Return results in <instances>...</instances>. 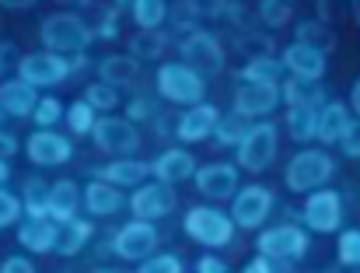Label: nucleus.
I'll return each mask as SVG.
<instances>
[{
	"label": "nucleus",
	"mask_w": 360,
	"mask_h": 273,
	"mask_svg": "<svg viewBox=\"0 0 360 273\" xmlns=\"http://www.w3.org/2000/svg\"><path fill=\"white\" fill-rule=\"evenodd\" d=\"M98 273H112V270H98Z\"/></svg>",
	"instance_id": "nucleus-59"
},
{
	"label": "nucleus",
	"mask_w": 360,
	"mask_h": 273,
	"mask_svg": "<svg viewBox=\"0 0 360 273\" xmlns=\"http://www.w3.org/2000/svg\"><path fill=\"white\" fill-rule=\"evenodd\" d=\"M336 147L343 151V158H360V120L357 116H354V123L347 127V134L340 136Z\"/></svg>",
	"instance_id": "nucleus-45"
},
{
	"label": "nucleus",
	"mask_w": 360,
	"mask_h": 273,
	"mask_svg": "<svg viewBox=\"0 0 360 273\" xmlns=\"http://www.w3.org/2000/svg\"><path fill=\"white\" fill-rule=\"evenodd\" d=\"M63 120H67V127H70V134L74 136H91L95 134V123H98V109H95L91 102L77 99V102L67 106Z\"/></svg>",
	"instance_id": "nucleus-35"
},
{
	"label": "nucleus",
	"mask_w": 360,
	"mask_h": 273,
	"mask_svg": "<svg viewBox=\"0 0 360 273\" xmlns=\"http://www.w3.org/2000/svg\"><path fill=\"white\" fill-rule=\"evenodd\" d=\"M200 196L207 200H235V193L241 189V165L235 161H210L203 168H196L193 175Z\"/></svg>",
	"instance_id": "nucleus-14"
},
{
	"label": "nucleus",
	"mask_w": 360,
	"mask_h": 273,
	"mask_svg": "<svg viewBox=\"0 0 360 273\" xmlns=\"http://www.w3.org/2000/svg\"><path fill=\"white\" fill-rule=\"evenodd\" d=\"M126 120H133V123H150V120H158L154 99H143V95L129 99V102H126Z\"/></svg>",
	"instance_id": "nucleus-43"
},
{
	"label": "nucleus",
	"mask_w": 360,
	"mask_h": 273,
	"mask_svg": "<svg viewBox=\"0 0 360 273\" xmlns=\"http://www.w3.org/2000/svg\"><path fill=\"white\" fill-rule=\"evenodd\" d=\"M182 231H186L193 242L207 246V249H228V246L235 242L238 224H235V217L224 214L221 207H203V203H200V207H189V210H186Z\"/></svg>",
	"instance_id": "nucleus-4"
},
{
	"label": "nucleus",
	"mask_w": 360,
	"mask_h": 273,
	"mask_svg": "<svg viewBox=\"0 0 360 273\" xmlns=\"http://www.w3.org/2000/svg\"><path fill=\"white\" fill-rule=\"evenodd\" d=\"M283 102L280 84H259V81H241L235 91V113L248 116V120H269L276 113V106Z\"/></svg>",
	"instance_id": "nucleus-16"
},
{
	"label": "nucleus",
	"mask_w": 360,
	"mask_h": 273,
	"mask_svg": "<svg viewBox=\"0 0 360 273\" xmlns=\"http://www.w3.org/2000/svg\"><path fill=\"white\" fill-rule=\"evenodd\" d=\"M196 273H228V263H224L221 256H200Z\"/></svg>",
	"instance_id": "nucleus-50"
},
{
	"label": "nucleus",
	"mask_w": 360,
	"mask_h": 273,
	"mask_svg": "<svg viewBox=\"0 0 360 273\" xmlns=\"http://www.w3.org/2000/svg\"><path fill=\"white\" fill-rule=\"evenodd\" d=\"M333 175H336V158L322 147H301L283 168V182L297 196H308V193L329 186Z\"/></svg>",
	"instance_id": "nucleus-1"
},
{
	"label": "nucleus",
	"mask_w": 360,
	"mask_h": 273,
	"mask_svg": "<svg viewBox=\"0 0 360 273\" xmlns=\"http://www.w3.org/2000/svg\"><path fill=\"white\" fill-rule=\"evenodd\" d=\"M350 109H354V116L360 120V77L350 84Z\"/></svg>",
	"instance_id": "nucleus-54"
},
{
	"label": "nucleus",
	"mask_w": 360,
	"mask_h": 273,
	"mask_svg": "<svg viewBox=\"0 0 360 273\" xmlns=\"http://www.w3.org/2000/svg\"><path fill=\"white\" fill-rule=\"evenodd\" d=\"M129 18L136 28H161L168 21V0H133Z\"/></svg>",
	"instance_id": "nucleus-36"
},
{
	"label": "nucleus",
	"mask_w": 360,
	"mask_h": 273,
	"mask_svg": "<svg viewBox=\"0 0 360 273\" xmlns=\"http://www.w3.org/2000/svg\"><path fill=\"white\" fill-rule=\"evenodd\" d=\"M308 235H311V231H308L304 224H273V228L259 231L255 249H259L262 256L276 260V263H297V260H304V253H308V242H311Z\"/></svg>",
	"instance_id": "nucleus-7"
},
{
	"label": "nucleus",
	"mask_w": 360,
	"mask_h": 273,
	"mask_svg": "<svg viewBox=\"0 0 360 273\" xmlns=\"http://www.w3.org/2000/svg\"><path fill=\"white\" fill-rule=\"evenodd\" d=\"M280 95L287 106H311V109H322L329 102V91L322 81H311V77H297V74H287V81L280 84Z\"/></svg>",
	"instance_id": "nucleus-26"
},
{
	"label": "nucleus",
	"mask_w": 360,
	"mask_h": 273,
	"mask_svg": "<svg viewBox=\"0 0 360 273\" xmlns=\"http://www.w3.org/2000/svg\"><path fill=\"white\" fill-rule=\"evenodd\" d=\"M60 4H74V7H91L95 0H60Z\"/></svg>",
	"instance_id": "nucleus-57"
},
{
	"label": "nucleus",
	"mask_w": 360,
	"mask_h": 273,
	"mask_svg": "<svg viewBox=\"0 0 360 273\" xmlns=\"http://www.w3.org/2000/svg\"><path fill=\"white\" fill-rule=\"evenodd\" d=\"M11 182V158H0V186Z\"/></svg>",
	"instance_id": "nucleus-55"
},
{
	"label": "nucleus",
	"mask_w": 360,
	"mask_h": 273,
	"mask_svg": "<svg viewBox=\"0 0 360 273\" xmlns=\"http://www.w3.org/2000/svg\"><path fill=\"white\" fill-rule=\"evenodd\" d=\"M95 35L98 39H116L120 35V7H105L102 14H98V21H95Z\"/></svg>",
	"instance_id": "nucleus-44"
},
{
	"label": "nucleus",
	"mask_w": 360,
	"mask_h": 273,
	"mask_svg": "<svg viewBox=\"0 0 360 273\" xmlns=\"http://www.w3.org/2000/svg\"><path fill=\"white\" fill-rule=\"evenodd\" d=\"M287 134L301 144L319 140V109L311 106H287Z\"/></svg>",
	"instance_id": "nucleus-32"
},
{
	"label": "nucleus",
	"mask_w": 360,
	"mask_h": 273,
	"mask_svg": "<svg viewBox=\"0 0 360 273\" xmlns=\"http://www.w3.org/2000/svg\"><path fill=\"white\" fill-rule=\"evenodd\" d=\"M294 42H304V46H311V49L333 53L340 39H336V28H333L329 21H322V18H308V21H297V28H294Z\"/></svg>",
	"instance_id": "nucleus-28"
},
{
	"label": "nucleus",
	"mask_w": 360,
	"mask_h": 273,
	"mask_svg": "<svg viewBox=\"0 0 360 273\" xmlns=\"http://www.w3.org/2000/svg\"><path fill=\"white\" fill-rule=\"evenodd\" d=\"M276 151H280V130L276 123L269 120H255L252 130L245 134L238 147H235V161L241 165V172H266L273 161H276Z\"/></svg>",
	"instance_id": "nucleus-5"
},
{
	"label": "nucleus",
	"mask_w": 360,
	"mask_h": 273,
	"mask_svg": "<svg viewBox=\"0 0 360 273\" xmlns=\"http://www.w3.org/2000/svg\"><path fill=\"white\" fill-rule=\"evenodd\" d=\"M259 21L266 28H280L290 21V0H259Z\"/></svg>",
	"instance_id": "nucleus-40"
},
{
	"label": "nucleus",
	"mask_w": 360,
	"mask_h": 273,
	"mask_svg": "<svg viewBox=\"0 0 360 273\" xmlns=\"http://www.w3.org/2000/svg\"><path fill=\"white\" fill-rule=\"evenodd\" d=\"M74 74V63L70 56L63 53H53V49H39V53H25L18 60V77H25L28 84L35 88H53V84H63L67 77Z\"/></svg>",
	"instance_id": "nucleus-8"
},
{
	"label": "nucleus",
	"mask_w": 360,
	"mask_h": 273,
	"mask_svg": "<svg viewBox=\"0 0 360 273\" xmlns=\"http://www.w3.org/2000/svg\"><path fill=\"white\" fill-rule=\"evenodd\" d=\"M18 246L25 253H35V256L56 253V246H60V224L53 217H25L18 224Z\"/></svg>",
	"instance_id": "nucleus-21"
},
{
	"label": "nucleus",
	"mask_w": 360,
	"mask_h": 273,
	"mask_svg": "<svg viewBox=\"0 0 360 273\" xmlns=\"http://www.w3.org/2000/svg\"><path fill=\"white\" fill-rule=\"evenodd\" d=\"M4 120H7V113H4V106H0V123H4Z\"/></svg>",
	"instance_id": "nucleus-58"
},
{
	"label": "nucleus",
	"mask_w": 360,
	"mask_h": 273,
	"mask_svg": "<svg viewBox=\"0 0 360 273\" xmlns=\"http://www.w3.org/2000/svg\"><path fill=\"white\" fill-rule=\"evenodd\" d=\"M283 60L280 56H273V53H262V56H248L245 63H241L238 77L241 81H259V84H280V77H283Z\"/></svg>",
	"instance_id": "nucleus-29"
},
{
	"label": "nucleus",
	"mask_w": 360,
	"mask_h": 273,
	"mask_svg": "<svg viewBox=\"0 0 360 273\" xmlns=\"http://www.w3.org/2000/svg\"><path fill=\"white\" fill-rule=\"evenodd\" d=\"M350 18L360 25V0H350Z\"/></svg>",
	"instance_id": "nucleus-56"
},
{
	"label": "nucleus",
	"mask_w": 360,
	"mask_h": 273,
	"mask_svg": "<svg viewBox=\"0 0 360 273\" xmlns=\"http://www.w3.org/2000/svg\"><path fill=\"white\" fill-rule=\"evenodd\" d=\"M241 49H248V56H262V53H273V42L269 35H259V32H245L238 39Z\"/></svg>",
	"instance_id": "nucleus-46"
},
{
	"label": "nucleus",
	"mask_w": 360,
	"mask_h": 273,
	"mask_svg": "<svg viewBox=\"0 0 360 273\" xmlns=\"http://www.w3.org/2000/svg\"><path fill=\"white\" fill-rule=\"evenodd\" d=\"M95 235V224L91 217H74L67 224H60V246H56V256H77Z\"/></svg>",
	"instance_id": "nucleus-30"
},
{
	"label": "nucleus",
	"mask_w": 360,
	"mask_h": 273,
	"mask_svg": "<svg viewBox=\"0 0 360 273\" xmlns=\"http://www.w3.org/2000/svg\"><path fill=\"white\" fill-rule=\"evenodd\" d=\"M95 179H105V182H112L120 189H136L147 179H154V168L143 158H112V161L95 168Z\"/></svg>",
	"instance_id": "nucleus-18"
},
{
	"label": "nucleus",
	"mask_w": 360,
	"mask_h": 273,
	"mask_svg": "<svg viewBox=\"0 0 360 273\" xmlns=\"http://www.w3.org/2000/svg\"><path fill=\"white\" fill-rule=\"evenodd\" d=\"M25 154L35 168H60L74 158V144L56 130H32V136L25 140Z\"/></svg>",
	"instance_id": "nucleus-15"
},
{
	"label": "nucleus",
	"mask_w": 360,
	"mask_h": 273,
	"mask_svg": "<svg viewBox=\"0 0 360 273\" xmlns=\"http://www.w3.org/2000/svg\"><path fill=\"white\" fill-rule=\"evenodd\" d=\"M154 84H158V95L172 106H200L203 95H207V77L189 67L186 60H172V63H161L158 74H154Z\"/></svg>",
	"instance_id": "nucleus-3"
},
{
	"label": "nucleus",
	"mask_w": 360,
	"mask_h": 273,
	"mask_svg": "<svg viewBox=\"0 0 360 273\" xmlns=\"http://www.w3.org/2000/svg\"><path fill=\"white\" fill-rule=\"evenodd\" d=\"M150 168H154V179H161V182H168V186H182V182H189L193 175H196V158H193V151H186V147H165L154 161H150Z\"/></svg>",
	"instance_id": "nucleus-20"
},
{
	"label": "nucleus",
	"mask_w": 360,
	"mask_h": 273,
	"mask_svg": "<svg viewBox=\"0 0 360 273\" xmlns=\"http://www.w3.org/2000/svg\"><path fill=\"white\" fill-rule=\"evenodd\" d=\"M126 200L129 196H122L120 186H112L105 179H91L84 186V210H88V217H112Z\"/></svg>",
	"instance_id": "nucleus-23"
},
{
	"label": "nucleus",
	"mask_w": 360,
	"mask_h": 273,
	"mask_svg": "<svg viewBox=\"0 0 360 273\" xmlns=\"http://www.w3.org/2000/svg\"><path fill=\"white\" fill-rule=\"evenodd\" d=\"M18 60H21L18 46H14L11 39H0V74H7V67H11V63L18 67Z\"/></svg>",
	"instance_id": "nucleus-47"
},
{
	"label": "nucleus",
	"mask_w": 360,
	"mask_h": 273,
	"mask_svg": "<svg viewBox=\"0 0 360 273\" xmlns=\"http://www.w3.org/2000/svg\"><path fill=\"white\" fill-rule=\"evenodd\" d=\"M179 56H182L189 67H196L203 77L224 70V46H221V39H217L214 32H207V28L186 32V35L179 39Z\"/></svg>",
	"instance_id": "nucleus-9"
},
{
	"label": "nucleus",
	"mask_w": 360,
	"mask_h": 273,
	"mask_svg": "<svg viewBox=\"0 0 360 273\" xmlns=\"http://www.w3.org/2000/svg\"><path fill=\"white\" fill-rule=\"evenodd\" d=\"M336 260H340L343 267L360 270V228L340 231V239H336Z\"/></svg>",
	"instance_id": "nucleus-37"
},
{
	"label": "nucleus",
	"mask_w": 360,
	"mask_h": 273,
	"mask_svg": "<svg viewBox=\"0 0 360 273\" xmlns=\"http://www.w3.org/2000/svg\"><path fill=\"white\" fill-rule=\"evenodd\" d=\"M136 273H182V260L175 253H154L143 263H136Z\"/></svg>",
	"instance_id": "nucleus-41"
},
{
	"label": "nucleus",
	"mask_w": 360,
	"mask_h": 273,
	"mask_svg": "<svg viewBox=\"0 0 360 273\" xmlns=\"http://www.w3.org/2000/svg\"><path fill=\"white\" fill-rule=\"evenodd\" d=\"M158 242H161V235H158L154 221L133 217L129 224H122L112 235V256H120L126 263H143L147 256L158 253Z\"/></svg>",
	"instance_id": "nucleus-10"
},
{
	"label": "nucleus",
	"mask_w": 360,
	"mask_h": 273,
	"mask_svg": "<svg viewBox=\"0 0 360 273\" xmlns=\"http://www.w3.org/2000/svg\"><path fill=\"white\" fill-rule=\"evenodd\" d=\"M84 102H91L98 113H112L120 106V88H112L105 81H95V84L84 88Z\"/></svg>",
	"instance_id": "nucleus-38"
},
{
	"label": "nucleus",
	"mask_w": 360,
	"mask_h": 273,
	"mask_svg": "<svg viewBox=\"0 0 360 273\" xmlns=\"http://www.w3.org/2000/svg\"><path fill=\"white\" fill-rule=\"evenodd\" d=\"M21 217H25V203H21V196H14V193H7V189L0 186V228L21 224Z\"/></svg>",
	"instance_id": "nucleus-42"
},
{
	"label": "nucleus",
	"mask_w": 360,
	"mask_h": 273,
	"mask_svg": "<svg viewBox=\"0 0 360 273\" xmlns=\"http://www.w3.org/2000/svg\"><path fill=\"white\" fill-rule=\"evenodd\" d=\"M340 14H343V11L336 7V0H319V18H322V21H329V25H333Z\"/></svg>",
	"instance_id": "nucleus-52"
},
{
	"label": "nucleus",
	"mask_w": 360,
	"mask_h": 273,
	"mask_svg": "<svg viewBox=\"0 0 360 273\" xmlns=\"http://www.w3.org/2000/svg\"><path fill=\"white\" fill-rule=\"evenodd\" d=\"M63 102L60 99H53V95H46V99H39V106H35V113H32V120H35V127L39 130H53L60 120H63Z\"/></svg>",
	"instance_id": "nucleus-39"
},
{
	"label": "nucleus",
	"mask_w": 360,
	"mask_h": 273,
	"mask_svg": "<svg viewBox=\"0 0 360 273\" xmlns=\"http://www.w3.org/2000/svg\"><path fill=\"white\" fill-rule=\"evenodd\" d=\"M217 123H221V109L217 106H210V102L189 106L179 116V123H175V140H182V144H203L207 136H214Z\"/></svg>",
	"instance_id": "nucleus-17"
},
{
	"label": "nucleus",
	"mask_w": 360,
	"mask_h": 273,
	"mask_svg": "<svg viewBox=\"0 0 360 273\" xmlns=\"http://www.w3.org/2000/svg\"><path fill=\"white\" fill-rule=\"evenodd\" d=\"M81 207H84V189H81L77 182H70V179L53 182V189H49V217H53L56 224L74 221Z\"/></svg>",
	"instance_id": "nucleus-25"
},
{
	"label": "nucleus",
	"mask_w": 360,
	"mask_h": 273,
	"mask_svg": "<svg viewBox=\"0 0 360 273\" xmlns=\"http://www.w3.org/2000/svg\"><path fill=\"white\" fill-rule=\"evenodd\" d=\"M326 56H329V53L311 49V46H304V42H290V46L280 49V60H283L287 74L311 77V81H322V77H326V70H329V60H326Z\"/></svg>",
	"instance_id": "nucleus-19"
},
{
	"label": "nucleus",
	"mask_w": 360,
	"mask_h": 273,
	"mask_svg": "<svg viewBox=\"0 0 360 273\" xmlns=\"http://www.w3.org/2000/svg\"><path fill=\"white\" fill-rule=\"evenodd\" d=\"M39 39L53 53H84L98 35H95V25H88L81 14H74V11H53V14L42 18Z\"/></svg>",
	"instance_id": "nucleus-2"
},
{
	"label": "nucleus",
	"mask_w": 360,
	"mask_h": 273,
	"mask_svg": "<svg viewBox=\"0 0 360 273\" xmlns=\"http://www.w3.org/2000/svg\"><path fill=\"white\" fill-rule=\"evenodd\" d=\"M0 106H4L7 116L25 120V116H32L35 106H39V88L14 74V77H7V81L0 84Z\"/></svg>",
	"instance_id": "nucleus-22"
},
{
	"label": "nucleus",
	"mask_w": 360,
	"mask_h": 273,
	"mask_svg": "<svg viewBox=\"0 0 360 273\" xmlns=\"http://www.w3.org/2000/svg\"><path fill=\"white\" fill-rule=\"evenodd\" d=\"M91 140H95V147L105 151L109 158H133L136 147H140V130H136V123L126 120V116H98Z\"/></svg>",
	"instance_id": "nucleus-11"
},
{
	"label": "nucleus",
	"mask_w": 360,
	"mask_h": 273,
	"mask_svg": "<svg viewBox=\"0 0 360 273\" xmlns=\"http://www.w3.org/2000/svg\"><path fill=\"white\" fill-rule=\"evenodd\" d=\"M136 77H140V60L133 53H109V56L98 60V81H105L120 91L133 88Z\"/></svg>",
	"instance_id": "nucleus-24"
},
{
	"label": "nucleus",
	"mask_w": 360,
	"mask_h": 273,
	"mask_svg": "<svg viewBox=\"0 0 360 273\" xmlns=\"http://www.w3.org/2000/svg\"><path fill=\"white\" fill-rule=\"evenodd\" d=\"M252 123L255 120H248V116H241V113H221V123H217V130H214V144H221V147H238L245 134L252 130Z\"/></svg>",
	"instance_id": "nucleus-34"
},
{
	"label": "nucleus",
	"mask_w": 360,
	"mask_h": 273,
	"mask_svg": "<svg viewBox=\"0 0 360 273\" xmlns=\"http://www.w3.org/2000/svg\"><path fill=\"white\" fill-rule=\"evenodd\" d=\"M273 203H276V196H273L269 186L248 182V186H241L235 193V200H231V217L245 231H259V224H266V217L273 214Z\"/></svg>",
	"instance_id": "nucleus-12"
},
{
	"label": "nucleus",
	"mask_w": 360,
	"mask_h": 273,
	"mask_svg": "<svg viewBox=\"0 0 360 273\" xmlns=\"http://www.w3.org/2000/svg\"><path fill=\"white\" fill-rule=\"evenodd\" d=\"M49 189L53 182L28 175L21 182V203H25V217H49Z\"/></svg>",
	"instance_id": "nucleus-31"
},
{
	"label": "nucleus",
	"mask_w": 360,
	"mask_h": 273,
	"mask_svg": "<svg viewBox=\"0 0 360 273\" xmlns=\"http://www.w3.org/2000/svg\"><path fill=\"white\" fill-rule=\"evenodd\" d=\"M175 186L161 182V179H147L143 186H136L126 200V207L133 210V217H143V221H161L175 210Z\"/></svg>",
	"instance_id": "nucleus-13"
},
{
	"label": "nucleus",
	"mask_w": 360,
	"mask_h": 273,
	"mask_svg": "<svg viewBox=\"0 0 360 273\" xmlns=\"http://www.w3.org/2000/svg\"><path fill=\"white\" fill-rule=\"evenodd\" d=\"M39 0H0V7L4 11H28V7H35Z\"/></svg>",
	"instance_id": "nucleus-53"
},
{
	"label": "nucleus",
	"mask_w": 360,
	"mask_h": 273,
	"mask_svg": "<svg viewBox=\"0 0 360 273\" xmlns=\"http://www.w3.org/2000/svg\"><path fill=\"white\" fill-rule=\"evenodd\" d=\"M0 273H39V270L32 267L28 256H7V260L0 263Z\"/></svg>",
	"instance_id": "nucleus-48"
},
{
	"label": "nucleus",
	"mask_w": 360,
	"mask_h": 273,
	"mask_svg": "<svg viewBox=\"0 0 360 273\" xmlns=\"http://www.w3.org/2000/svg\"><path fill=\"white\" fill-rule=\"evenodd\" d=\"M21 147H25V144H21L18 136L7 134V130H0V158H14Z\"/></svg>",
	"instance_id": "nucleus-51"
},
{
	"label": "nucleus",
	"mask_w": 360,
	"mask_h": 273,
	"mask_svg": "<svg viewBox=\"0 0 360 273\" xmlns=\"http://www.w3.org/2000/svg\"><path fill=\"white\" fill-rule=\"evenodd\" d=\"M0 28H4V21H0Z\"/></svg>",
	"instance_id": "nucleus-60"
},
{
	"label": "nucleus",
	"mask_w": 360,
	"mask_h": 273,
	"mask_svg": "<svg viewBox=\"0 0 360 273\" xmlns=\"http://www.w3.org/2000/svg\"><path fill=\"white\" fill-rule=\"evenodd\" d=\"M354 123V109L350 102H336L329 99L319 109V144H340V136L347 134V127Z\"/></svg>",
	"instance_id": "nucleus-27"
},
{
	"label": "nucleus",
	"mask_w": 360,
	"mask_h": 273,
	"mask_svg": "<svg viewBox=\"0 0 360 273\" xmlns=\"http://www.w3.org/2000/svg\"><path fill=\"white\" fill-rule=\"evenodd\" d=\"M168 32H161V28H140L133 39H129V53L136 56V60H161L165 56V49H168Z\"/></svg>",
	"instance_id": "nucleus-33"
},
{
	"label": "nucleus",
	"mask_w": 360,
	"mask_h": 273,
	"mask_svg": "<svg viewBox=\"0 0 360 273\" xmlns=\"http://www.w3.org/2000/svg\"><path fill=\"white\" fill-rule=\"evenodd\" d=\"M301 224L315 235H340L343 231V193L329 186L308 193L301 203Z\"/></svg>",
	"instance_id": "nucleus-6"
},
{
	"label": "nucleus",
	"mask_w": 360,
	"mask_h": 273,
	"mask_svg": "<svg viewBox=\"0 0 360 273\" xmlns=\"http://www.w3.org/2000/svg\"><path fill=\"white\" fill-rule=\"evenodd\" d=\"M276 260H269V256H262V253H255L245 267H241V273H276V267H273Z\"/></svg>",
	"instance_id": "nucleus-49"
}]
</instances>
